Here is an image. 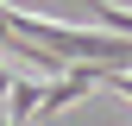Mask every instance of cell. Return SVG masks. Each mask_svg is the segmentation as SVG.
Returning <instances> with one entry per match:
<instances>
[{"label": "cell", "mask_w": 132, "mask_h": 126, "mask_svg": "<svg viewBox=\"0 0 132 126\" xmlns=\"http://www.w3.org/2000/svg\"><path fill=\"white\" fill-rule=\"evenodd\" d=\"M38 101H44V82H38V76H13V94H6V114H13V126H31Z\"/></svg>", "instance_id": "obj_1"}, {"label": "cell", "mask_w": 132, "mask_h": 126, "mask_svg": "<svg viewBox=\"0 0 132 126\" xmlns=\"http://www.w3.org/2000/svg\"><path fill=\"white\" fill-rule=\"evenodd\" d=\"M0 126H13V114H6V101H0Z\"/></svg>", "instance_id": "obj_2"}]
</instances>
